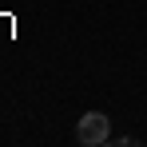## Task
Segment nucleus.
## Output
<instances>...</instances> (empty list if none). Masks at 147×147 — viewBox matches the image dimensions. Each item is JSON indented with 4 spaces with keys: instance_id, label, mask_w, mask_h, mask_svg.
Instances as JSON below:
<instances>
[{
    "instance_id": "obj_1",
    "label": "nucleus",
    "mask_w": 147,
    "mask_h": 147,
    "mask_svg": "<svg viewBox=\"0 0 147 147\" xmlns=\"http://www.w3.org/2000/svg\"><path fill=\"white\" fill-rule=\"evenodd\" d=\"M76 139H80L84 147L107 143V115H103V111H88V115H80V123H76Z\"/></svg>"
}]
</instances>
